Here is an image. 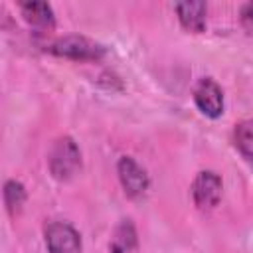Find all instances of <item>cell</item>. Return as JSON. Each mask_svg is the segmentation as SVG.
I'll list each match as a JSON object with an SVG mask.
<instances>
[{
	"mask_svg": "<svg viewBox=\"0 0 253 253\" xmlns=\"http://www.w3.org/2000/svg\"><path fill=\"white\" fill-rule=\"evenodd\" d=\"M81 164L83 160H81V150L77 142L71 136H59L47 154L49 174L59 182H67L77 176V172L81 170Z\"/></svg>",
	"mask_w": 253,
	"mask_h": 253,
	"instance_id": "cell-1",
	"label": "cell"
},
{
	"mask_svg": "<svg viewBox=\"0 0 253 253\" xmlns=\"http://www.w3.org/2000/svg\"><path fill=\"white\" fill-rule=\"evenodd\" d=\"M47 51L57 57H65V59H73V61H99L107 53L105 45H101L99 42L89 40L85 36L57 38L55 42H51L47 45Z\"/></svg>",
	"mask_w": 253,
	"mask_h": 253,
	"instance_id": "cell-2",
	"label": "cell"
},
{
	"mask_svg": "<svg viewBox=\"0 0 253 253\" xmlns=\"http://www.w3.org/2000/svg\"><path fill=\"white\" fill-rule=\"evenodd\" d=\"M45 247L49 253H81V235L67 221H49L43 229Z\"/></svg>",
	"mask_w": 253,
	"mask_h": 253,
	"instance_id": "cell-3",
	"label": "cell"
},
{
	"mask_svg": "<svg viewBox=\"0 0 253 253\" xmlns=\"http://www.w3.org/2000/svg\"><path fill=\"white\" fill-rule=\"evenodd\" d=\"M117 174H119V182H121V186L128 198L138 200L148 192L150 178H148L146 170L132 156H121L119 158Z\"/></svg>",
	"mask_w": 253,
	"mask_h": 253,
	"instance_id": "cell-4",
	"label": "cell"
},
{
	"mask_svg": "<svg viewBox=\"0 0 253 253\" xmlns=\"http://www.w3.org/2000/svg\"><path fill=\"white\" fill-rule=\"evenodd\" d=\"M223 194V182L213 170H202L192 182V200L200 210H213Z\"/></svg>",
	"mask_w": 253,
	"mask_h": 253,
	"instance_id": "cell-5",
	"label": "cell"
},
{
	"mask_svg": "<svg viewBox=\"0 0 253 253\" xmlns=\"http://www.w3.org/2000/svg\"><path fill=\"white\" fill-rule=\"evenodd\" d=\"M194 103L208 119H217L223 115V91L211 77L198 81L194 87Z\"/></svg>",
	"mask_w": 253,
	"mask_h": 253,
	"instance_id": "cell-6",
	"label": "cell"
},
{
	"mask_svg": "<svg viewBox=\"0 0 253 253\" xmlns=\"http://www.w3.org/2000/svg\"><path fill=\"white\" fill-rule=\"evenodd\" d=\"M176 8V14H178V20L182 24L184 30L192 32V34H200L206 30V14H208V4L206 2H176L174 4Z\"/></svg>",
	"mask_w": 253,
	"mask_h": 253,
	"instance_id": "cell-7",
	"label": "cell"
},
{
	"mask_svg": "<svg viewBox=\"0 0 253 253\" xmlns=\"http://www.w3.org/2000/svg\"><path fill=\"white\" fill-rule=\"evenodd\" d=\"M20 12L24 20L40 32H51L55 28V14L47 2H22Z\"/></svg>",
	"mask_w": 253,
	"mask_h": 253,
	"instance_id": "cell-8",
	"label": "cell"
},
{
	"mask_svg": "<svg viewBox=\"0 0 253 253\" xmlns=\"http://www.w3.org/2000/svg\"><path fill=\"white\" fill-rule=\"evenodd\" d=\"M109 253H138V235L130 219H123L109 241Z\"/></svg>",
	"mask_w": 253,
	"mask_h": 253,
	"instance_id": "cell-9",
	"label": "cell"
},
{
	"mask_svg": "<svg viewBox=\"0 0 253 253\" xmlns=\"http://www.w3.org/2000/svg\"><path fill=\"white\" fill-rule=\"evenodd\" d=\"M2 196H4V206H6V210H8L10 215L20 213L22 208H24V204H26V200H28V194H26L24 184L20 180H14V178L6 180Z\"/></svg>",
	"mask_w": 253,
	"mask_h": 253,
	"instance_id": "cell-10",
	"label": "cell"
},
{
	"mask_svg": "<svg viewBox=\"0 0 253 253\" xmlns=\"http://www.w3.org/2000/svg\"><path fill=\"white\" fill-rule=\"evenodd\" d=\"M233 140L237 150L243 154V158L253 166V119H247L235 125Z\"/></svg>",
	"mask_w": 253,
	"mask_h": 253,
	"instance_id": "cell-11",
	"label": "cell"
},
{
	"mask_svg": "<svg viewBox=\"0 0 253 253\" xmlns=\"http://www.w3.org/2000/svg\"><path fill=\"white\" fill-rule=\"evenodd\" d=\"M239 20H241V26L253 34V2H247L241 6V12H239Z\"/></svg>",
	"mask_w": 253,
	"mask_h": 253,
	"instance_id": "cell-12",
	"label": "cell"
}]
</instances>
